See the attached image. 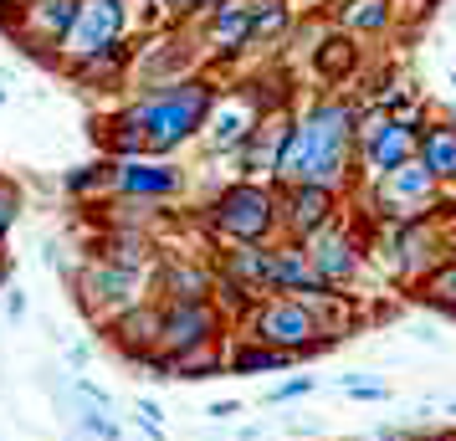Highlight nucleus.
I'll return each instance as SVG.
<instances>
[{
  "mask_svg": "<svg viewBox=\"0 0 456 441\" xmlns=\"http://www.w3.org/2000/svg\"><path fill=\"white\" fill-rule=\"evenodd\" d=\"M210 103H216V83H206V78H180L169 87L139 93L124 113L108 118V159H165V154H175L200 134Z\"/></svg>",
  "mask_w": 456,
  "mask_h": 441,
  "instance_id": "1",
  "label": "nucleus"
},
{
  "mask_svg": "<svg viewBox=\"0 0 456 441\" xmlns=\"http://www.w3.org/2000/svg\"><path fill=\"white\" fill-rule=\"evenodd\" d=\"M72 11H77V0H21L11 37L26 46V57H42V62L57 67V42H62Z\"/></svg>",
  "mask_w": 456,
  "mask_h": 441,
  "instance_id": "11",
  "label": "nucleus"
},
{
  "mask_svg": "<svg viewBox=\"0 0 456 441\" xmlns=\"http://www.w3.org/2000/svg\"><path fill=\"white\" fill-rule=\"evenodd\" d=\"M154 232H128V226H103V232L87 241V257L128 267V273H149L154 267Z\"/></svg>",
  "mask_w": 456,
  "mask_h": 441,
  "instance_id": "19",
  "label": "nucleus"
},
{
  "mask_svg": "<svg viewBox=\"0 0 456 441\" xmlns=\"http://www.w3.org/2000/svg\"><path fill=\"white\" fill-rule=\"evenodd\" d=\"M446 411H452V416H456V400H452V405H446Z\"/></svg>",
  "mask_w": 456,
  "mask_h": 441,
  "instance_id": "38",
  "label": "nucleus"
},
{
  "mask_svg": "<svg viewBox=\"0 0 456 441\" xmlns=\"http://www.w3.org/2000/svg\"><path fill=\"white\" fill-rule=\"evenodd\" d=\"M431 200H436V175L420 165V159H411V165H400V169H390V175L374 180V210L390 216L395 226L431 216V210H426Z\"/></svg>",
  "mask_w": 456,
  "mask_h": 441,
  "instance_id": "10",
  "label": "nucleus"
},
{
  "mask_svg": "<svg viewBox=\"0 0 456 441\" xmlns=\"http://www.w3.org/2000/svg\"><path fill=\"white\" fill-rule=\"evenodd\" d=\"M87 355H93L87 344H67V364H72V370H83V364H87Z\"/></svg>",
  "mask_w": 456,
  "mask_h": 441,
  "instance_id": "36",
  "label": "nucleus"
},
{
  "mask_svg": "<svg viewBox=\"0 0 456 441\" xmlns=\"http://www.w3.org/2000/svg\"><path fill=\"white\" fill-rule=\"evenodd\" d=\"M411 159H415V124H400L390 113L359 118V128H354V165L364 169L370 180L411 165Z\"/></svg>",
  "mask_w": 456,
  "mask_h": 441,
  "instance_id": "7",
  "label": "nucleus"
},
{
  "mask_svg": "<svg viewBox=\"0 0 456 441\" xmlns=\"http://www.w3.org/2000/svg\"><path fill=\"white\" fill-rule=\"evenodd\" d=\"M5 314L26 318V293H21V288H5Z\"/></svg>",
  "mask_w": 456,
  "mask_h": 441,
  "instance_id": "35",
  "label": "nucleus"
},
{
  "mask_svg": "<svg viewBox=\"0 0 456 441\" xmlns=\"http://www.w3.org/2000/svg\"><path fill=\"white\" fill-rule=\"evenodd\" d=\"M313 390H318V380H313V375H292V380H282V385H272V390H267V405H282V400L313 396Z\"/></svg>",
  "mask_w": 456,
  "mask_h": 441,
  "instance_id": "32",
  "label": "nucleus"
},
{
  "mask_svg": "<svg viewBox=\"0 0 456 441\" xmlns=\"http://www.w3.org/2000/svg\"><path fill=\"white\" fill-rule=\"evenodd\" d=\"M210 339H226V318L216 303H159V355H180Z\"/></svg>",
  "mask_w": 456,
  "mask_h": 441,
  "instance_id": "13",
  "label": "nucleus"
},
{
  "mask_svg": "<svg viewBox=\"0 0 456 441\" xmlns=\"http://www.w3.org/2000/svg\"><path fill=\"white\" fill-rule=\"evenodd\" d=\"M210 46L226 52V57L251 46V0H221V5H210Z\"/></svg>",
  "mask_w": 456,
  "mask_h": 441,
  "instance_id": "21",
  "label": "nucleus"
},
{
  "mask_svg": "<svg viewBox=\"0 0 456 441\" xmlns=\"http://www.w3.org/2000/svg\"><path fill=\"white\" fill-rule=\"evenodd\" d=\"M415 159L441 180H456V124H431L415 134Z\"/></svg>",
  "mask_w": 456,
  "mask_h": 441,
  "instance_id": "22",
  "label": "nucleus"
},
{
  "mask_svg": "<svg viewBox=\"0 0 456 441\" xmlns=\"http://www.w3.org/2000/svg\"><path fill=\"white\" fill-rule=\"evenodd\" d=\"M262 113H272L262 103V87H236V93H216V103H210L206 124V149L210 154H236V149L251 139V128L262 124Z\"/></svg>",
  "mask_w": 456,
  "mask_h": 441,
  "instance_id": "8",
  "label": "nucleus"
},
{
  "mask_svg": "<svg viewBox=\"0 0 456 441\" xmlns=\"http://www.w3.org/2000/svg\"><path fill=\"white\" fill-rule=\"evenodd\" d=\"M236 329H241V339H251V344H267V349H277V355H288L292 364H297V359L323 355V349L338 344V339L323 334L318 314H313L303 298H282V293L256 298L251 314L241 318Z\"/></svg>",
  "mask_w": 456,
  "mask_h": 441,
  "instance_id": "3",
  "label": "nucleus"
},
{
  "mask_svg": "<svg viewBox=\"0 0 456 441\" xmlns=\"http://www.w3.org/2000/svg\"><path fill=\"white\" fill-rule=\"evenodd\" d=\"M354 128H359V113L344 98H323L308 113H297L288 139H282L277 169H272L277 190H288V185L338 190L349 180V165H354Z\"/></svg>",
  "mask_w": 456,
  "mask_h": 441,
  "instance_id": "2",
  "label": "nucleus"
},
{
  "mask_svg": "<svg viewBox=\"0 0 456 441\" xmlns=\"http://www.w3.org/2000/svg\"><path fill=\"white\" fill-rule=\"evenodd\" d=\"M0 103H5V87H0Z\"/></svg>",
  "mask_w": 456,
  "mask_h": 441,
  "instance_id": "39",
  "label": "nucleus"
},
{
  "mask_svg": "<svg viewBox=\"0 0 456 441\" xmlns=\"http://www.w3.org/2000/svg\"><path fill=\"white\" fill-rule=\"evenodd\" d=\"M180 190H185V169L165 165V159H108V195L165 206Z\"/></svg>",
  "mask_w": 456,
  "mask_h": 441,
  "instance_id": "12",
  "label": "nucleus"
},
{
  "mask_svg": "<svg viewBox=\"0 0 456 441\" xmlns=\"http://www.w3.org/2000/svg\"><path fill=\"white\" fill-rule=\"evenodd\" d=\"M236 441H262V426H241V431H236Z\"/></svg>",
  "mask_w": 456,
  "mask_h": 441,
  "instance_id": "37",
  "label": "nucleus"
},
{
  "mask_svg": "<svg viewBox=\"0 0 456 441\" xmlns=\"http://www.w3.org/2000/svg\"><path fill=\"white\" fill-rule=\"evenodd\" d=\"M338 21L349 31H385L390 26V0H349L338 11Z\"/></svg>",
  "mask_w": 456,
  "mask_h": 441,
  "instance_id": "29",
  "label": "nucleus"
},
{
  "mask_svg": "<svg viewBox=\"0 0 456 441\" xmlns=\"http://www.w3.org/2000/svg\"><path fill=\"white\" fill-rule=\"evenodd\" d=\"M303 247V257H308L313 277L323 282V288H349L354 277H359V267H364V247H359V236L344 226V221H329L323 232H313L308 241H297Z\"/></svg>",
  "mask_w": 456,
  "mask_h": 441,
  "instance_id": "9",
  "label": "nucleus"
},
{
  "mask_svg": "<svg viewBox=\"0 0 456 441\" xmlns=\"http://www.w3.org/2000/svg\"><path fill=\"white\" fill-rule=\"evenodd\" d=\"M98 334H103V344L118 359H128V364H139L144 355H159V303H154V298L134 303L124 314H113L108 323H98Z\"/></svg>",
  "mask_w": 456,
  "mask_h": 441,
  "instance_id": "16",
  "label": "nucleus"
},
{
  "mask_svg": "<svg viewBox=\"0 0 456 441\" xmlns=\"http://www.w3.org/2000/svg\"><path fill=\"white\" fill-rule=\"evenodd\" d=\"M216 375H226V339L169 355V380H216Z\"/></svg>",
  "mask_w": 456,
  "mask_h": 441,
  "instance_id": "23",
  "label": "nucleus"
},
{
  "mask_svg": "<svg viewBox=\"0 0 456 441\" xmlns=\"http://www.w3.org/2000/svg\"><path fill=\"white\" fill-rule=\"evenodd\" d=\"M206 226L226 247H272V232H282L277 226V185H262V180L226 185L210 200Z\"/></svg>",
  "mask_w": 456,
  "mask_h": 441,
  "instance_id": "4",
  "label": "nucleus"
},
{
  "mask_svg": "<svg viewBox=\"0 0 456 441\" xmlns=\"http://www.w3.org/2000/svg\"><path fill=\"white\" fill-rule=\"evenodd\" d=\"M72 421L83 426V437L93 441H124V421H113V411H98V405H87V400L72 396Z\"/></svg>",
  "mask_w": 456,
  "mask_h": 441,
  "instance_id": "27",
  "label": "nucleus"
},
{
  "mask_svg": "<svg viewBox=\"0 0 456 441\" xmlns=\"http://www.w3.org/2000/svg\"><path fill=\"white\" fill-rule=\"evenodd\" d=\"M185 67H190V46L180 42V37H159V42L139 46V52L128 57L124 78L139 87V93H154V87L180 83V78H185Z\"/></svg>",
  "mask_w": 456,
  "mask_h": 441,
  "instance_id": "17",
  "label": "nucleus"
},
{
  "mask_svg": "<svg viewBox=\"0 0 456 441\" xmlns=\"http://www.w3.org/2000/svg\"><path fill=\"white\" fill-rule=\"evenodd\" d=\"M16 221H21V190L11 185V180H0V241L11 236Z\"/></svg>",
  "mask_w": 456,
  "mask_h": 441,
  "instance_id": "31",
  "label": "nucleus"
},
{
  "mask_svg": "<svg viewBox=\"0 0 456 441\" xmlns=\"http://www.w3.org/2000/svg\"><path fill=\"white\" fill-rule=\"evenodd\" d=\"M206 416H210V421H236V416H241V400H216Z\"/></svg>",
  "mask_w": 456,
  "mask_h": 441,
  "instance_id": "34",
  "label": "nucleus"
},
{
  "mask_svg": "<svg viewBox=\"0 0 456 441\" xmlns=\"http://www.w3.org/2000/svg\"><path fill=\"white\" fill-rule=\"evenodd\" d=\"M267 293H282V298H313L323 293V282L313 277L308 257L297 241H282V247H267Z\"/></svg>",
  "mask_w": 456,
  "mask_h": 441,
  "instance_id": "20",
  "label": "nucleus"
},
{
  "mask_svg": "<svg viewBox=\"0 0 456 441\" xmlns=\"http://www.w3.org/2000/svg\"><path fill=\"white\" fill-rule=\"evenodd\" d=\"M124 37H128V0H77L62 42H57V67L113 52V46H124Z\"/></svg>",
  "mask_w": 456,
  "mask_h": 441,
  "instance_id": "6",
  "label": "nucleus"
},
{
  "mask_svg": "<svg viewBox=\"0 0 456 441\" xmlns=\"http://www.w3.org/2000/svg\"><path fill=\"white\" fill-rule=\"evenodd\" d=\"M83 87H124V72H128V46H113V52H98L87 62H72L67 67Z\"/></svg>",
  "mask_w": 456,
  "mask_h": 441,
  "instance_id": "25",
  "label": "nucleus"
},
{
  "mask_svg": "<svg viewBox=\"0 0 456 441\" xmlns=\"http://www.w3.org/2000/svg\"><path fill=\"white\" fill-rule=\"evenodd\" d=\"M329 221H338V190H329V185L277 190V226H282L292 241H308V236L323 232Z\"/></svg>",
  "mask_w": 456,
  "mask_h": 441,
  "instance_id": "14",
  "label": "nucleus"
},
{
  "mask_svg": "<svg viewBox=\"0 0 456 441\" xmlns=\"http://www.w3.org/2000/svg\"><path fill=\"white\" fill-rule=\"evenodd\" d=\"M62 190H67V195H83L87 206H93L98 195H108V159H98V165H77V169H67Z\"/></svg>",
  "mask_w": 456,
  "mask_h": 441,
  "instance_id": "30",
  "label": "nucleus"
},
{
  "mask_svg": "<svg viewBox=\"0 0 456 441\" xmlns=\"http://www.w3.org/2000/svg\"><path fill=\"white\" fill-rule=\"evenodd\" d=\"M149 293H154V303H210L216 267L200 257H165L149 267Z\"/></svg>",
  "mask_w": 456,
  "mask_h": 441,
  "instance_id": "15",
  "label": "nucleus"
},
{
  "mask_svg": "<svg viewBox=\"0 0 456 441\" xmlns=\"http://www.w3.org/2000/svg\"><path fill=\"white\" fill-rule=\"evenodd\" d=\"M420 298H426L431 308H446V314H456V257L436 262L431 273H420Z\"/></svg>",
  "mask_w": 456,
  "mask_h": 441,
  "instance_id": "26",
  "label": "nucleus"
},
{
  "mask_svg": "<svg viewBox=\"0 0 456 441\" xmlns=\"http://www.w3.org/2000/svg\"><path fill=\"white\" fill-rule=\"evenodd\" d=\"M292 118L288 113H262V124L251 128V139L236 149V165H241V180H272L277 169V154H282V139H288Z\"/></svg>",
  "mask_w": 456,
  "mask_h": 441,
  "instance_id": "18",
  "label": "nucleus"
},
{
  "mask_svg": "<svg viewBox=\"0 0 456 441\" xmlns=\"http://www.w3.org/2000/svg\"><path fill=\"white\" fill-rule=\"evenodd\" d=\"M292 359L267 349V344H251V339H226V375H272V370H288Z\"/></svg>",
  "mask_w": 456,
  "mask_h": 441,
  "instance_id": "24",
  "label": "nucleus"
},
{
  "mask_svg": "<svg viewBox=\"0 0 456 441\" xmlns=\"http://www.w3.org/2000/svg\"><path fill=\"white\" fill-rule=\"evenodd\" d=\"M292 26V11L282 0H251V42H272Z\"/></svg>",
  "mask_w": 456,
  "mask_h": 441,
  "instance_id": "28",
  "label": "nucleus"
},
{
  "mask_svg": "<svg viewBox=\"0 0 456 441\" xmlns=\"http://www.w3.org/2000/svg\"><path fill=\"white\" fill-rule=\"evenodd\" d=\"M144 298H149V273H128V267L98 262V257L72 267V303L93 318V329L108 323L113 314L134 308V303H144Z\"/></svg>",
  "mask_w": 456,
  "mask_h": 441,
  "instance_id": "5",
  "label": "nucleus"
},
{
  "mask_svg": "<svg viewBox=\"0 0 456 441\" xmlns=\"http://www.w3.org/2000/svg\"><path fill=\"white\" fill-rule=\"evenodd\" d=\"M338 390L354 396V400H390V390H385L379 380H359V375H344V380H338Z\"/></svg>",
  "mask_w": 456,
  "mask_h": 441,
  "instance_id": "33",
  "label": "nucleus"
}]
</instances>
